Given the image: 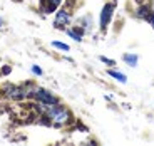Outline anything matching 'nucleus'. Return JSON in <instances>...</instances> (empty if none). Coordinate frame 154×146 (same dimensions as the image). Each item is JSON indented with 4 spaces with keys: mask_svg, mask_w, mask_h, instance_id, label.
Here are the masks:
<instances>
[{
    "mask_svg": "<svg viewBox=\"0 0 154 146\" xmlns=\"http://www.w3.org/2000/svg\"><path fill=\"white\" fill-rule=\"evenodd\" d=\"M100 61L104 62V64H109V65H114L116 64L114 61H111V59H107V57H100Z\"/></svg>",
    "mask_w": 154,
    "mask_h": 146,
    "instance_id": "nucleus-13",
    "label": "nucleus"
},
{
    "mask_svg": "<svg viewBox=\"0 0 154 146\" xmlns=\"http://www.w3.org/2000/svg\"><path fill=\"white\" fill-rule=\"evenodd\" d=\"M7 96L10 97V99H23V97H29L30 94L27 92V89H22V87H17V86H10V87H7Z\"/></svg>",
    "mask_w": 154,
    "mask_h": 146,
    "instance_id": "nucleus-4",
    "label": "nucleus"
},
{
    "mask_svg": "<svg viewBox=\"0 0 154 146\" xmlns=\"http://www.w3.org/2000/svg\"><path fill=\"white\" fill-rule=\"evenodd\" d=\"M32 72H34L35 76H42V69H40L38 65H32Z\"/></svg>",
    "mask_w": 154,
    "mask_h": 146,
    "instance_id": "nucleus-12",
    "label": "nucleus"
},
{
    "mask_svg": "<svg viewBox=\"0 0 154 146\" xmlns=\"http://www.w3.org/2000/svg\"><path fill=\"white\" fill-rule=\"evenodd\" d=\"M67 34H69L74 40H77V42L82 40V29H67Z\"/></svg>",
    "mask_w": 154,
    "mask_h": 146,
    "instance_id": "nucleus-7",
    "label": "nucleus"
},
{
    "mask_svg": "<svg viewBox=\"0 0 154 146\" xmlns=\"http://www.w3.org/2000/svg\"><path fill=\"white\" fill-rule=\"evenodd\" d=\"M70 22V12L69 10H59L57 15H55V20H54V25L55 27H66L67 24Z\"/></svg>",
    "mask_w": 154,
    "mask_h": 146,
    "instance_id": "nucleus-5",
    "label": "nucleus"
},
{
    "mask_svg": "<svg viewBox=\"0 0 154 146\" xmlns=\"http://www.w3.org/2000/svg\"><path fill=\"white\" fill-rule=\"evenodd\" d=\"M147 20H149V22H151V25L154 27V14H152V12H151V15H149V19H147Z\"/></svg>",
    "mask_w": 154,
    "mask_h": 146,
    "instance_id": "nucleus-14",
    "label": "nucleus"
},
{
    "mask_svg": "<svg viewBox=\"0 0 154 146\" xmlns=\"http://www.w3.org/2000/svg\"><path fill=\"white\" fill-rule=\"evenodd\" d=\"M2 25H4V20H2V19H0V27H2Z\"/></svg>",
    "mask_w": 154,
    "mask_h": 146,
    "instance_id": "nucleus-15",
    "label": "nucleus"
},
{
    "mask_svg": "<svg viewBox=\"0 0 154 146\" xmlns=\"http://www.w3.org/2000/svg\"><path fill=\"white\" fill-rule=\"evenodd\" d=\"M124 62L127 65H131V67H136V64H137V56L136 54H124Z\"/></svg>",
    "mask_w": 154,
    "mask_h": 146,
    "instance_id": "nucleus-8",
    "label": "nucleus"
},
{
    "mask_svg": "<svg viewBox=\"0 0 154 146\" xmlns=\"http://www.w3.org/2000/svg\"><path fill=\"white\" fill-rule=\"evenodd\" d=\"M107 74H109L111 77H114L116 81H119V82H126V81H127V77L124 76L122 72H119V71H112V69H111Z\"/></svg>",
    "mask_w": 154,
    "mask_h": 146,
    "instance_id": "nucleus-9",
    "label": "nucleus"
},
{
    "mask_svg": "<svg viewBox=\"0 0 154 146\" xmlns=\"http://www.w3.org/2000/svg\"><path fill=\"white\" fill-rule=\"evenodd\" d=\"M112 14H114V4H106L102 7V12H100V29L106 30L112 19Z\"/></svg>",
    "mask_w": 154,
    "mask_h": 146,
    "instance_id": "nucleus-3",
    "label": "nucleus"
},
{
    "mask_svg": "<svg viewBox=\"0 0 154 146\" xmlns=\"http://www.w3.org/2000/svg\"><path fill=\"white\" fill-rule=\"evenodd\" d=\"M45 113L49 116V119L57 126H62V124H67L70 121V113L67 108L60 106L59 103L50 104V106H45Z\"/></svg>",
    "mask_w": 154,
    "mask_h": 146,
    "instance_id": "nucleus-1",
    "label": "nucleus"
},
{
    "mask_svg": "<svg viewBox=\"0 0 154 146\" xmlns=\"http://www.w3.org/2000/svg\"><path fill=\"white\" fill-rule=\"evenodd\" d=\"M136 15H137L139 19H149V15H151V8L147 7V5H143V7H139V8H137Z\"/></svg>",
    "mask_w": 154,
    "mask_h": 146,
    "instance_id": "nucleus-6",
    "label": "nucleus"
},
{
    "mask_svg": "<svg viewBox=\"0 0 154 146\" xmlns=\"http://www.w3.org/2000/svg\"><path fill=\"white\" fill-rule=\"evenodd\" d=\"M47 2H49V5H47V8H45V10H47V12H54L55 8H57L59 5H60V2H62V0H47Z\"/></svg>",
    "mask_w": 154,
    "mask_h": 146,
    "instance_id": "nucleus-10",
    "label": "nucleus"
},
{
    "mask_svg": "<svg viewBox=\"0 0 154 146\" xmlns=\"http://www.w3.org/2000/svg\"><path fill=\"white\" fill-rule=\"evenodd\" d=\"M52 46L55 47V49H60V50H69V46H67V44H62V42H57V40H54V42H52Z\"/></svg>",
    "mask_w": 154,
    "mask_h": 146,
    "instance_id": "nucleus-11",
    "label": "nucleus"
},
{
    "mask_svg": "<svg viewBox=\"0 0 154 146\" xmlns=\"http://www.w3.org/2000/svg\"><path fill=\"white\" fill-rule=\"evenodd\" d=\"M32 96L35 97V99L38 101V103L42 104V106H50V104H55L59 103L57 97L52 94L50 91H47V89H42V87H38V89H34V94Z\"/></svg>",
    "mask_w": 154,
    "mask_h": 146,
    "instance_id": "nucleus-2",
    "label": "nucleus"
}]
</instances>
